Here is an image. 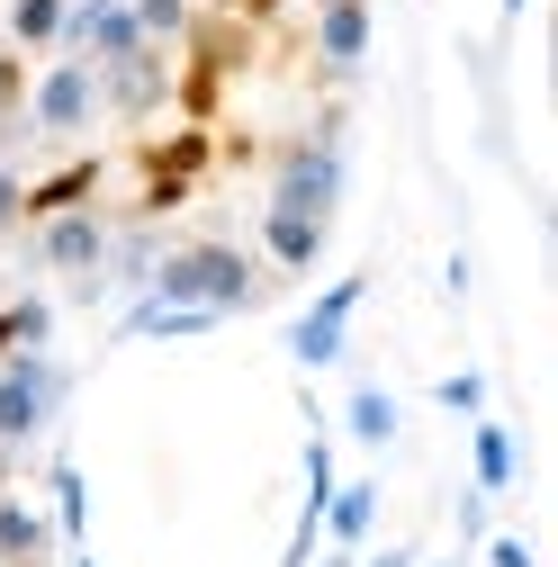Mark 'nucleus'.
<instances>
[{"mask_svg":"<svg viewBox=\"0 0 558 567\" xmlns=\"http://www.w3.org/2000/svg\"><path fill=\"white\" fill-rule=\"evenodd\" d=\"M145 298L207 307V316H252V307L270 298V270H261V252H244L235 235H180V244H163Z\"/></svg>","mask_w":558,"mask_h":567,"instance_id":"f257e3e1","label":"nucleus"},{"mask_svg":"<svg viewBox=\"0 0 558 567\" xmlns=\"http://www.w3.org/2000/svg\"><path fill=\"white\" fill-rule=\"evenodd\" d=\"M342 189H352V163H342V109H324L307 135L270 145V198L261 207H289V217L333 226L342 217Z\"/></svg>","mask_w":558,"mask_h":567,"instance_id":"f03ea898","label":"nucleus"},{"mask_svg":"<svg viewBox=\"0 0 558 567\" xmlns=\"http://www.w3.org/2000/svg\"><path fill=\"white\" fill-rule=\"evenodd\" d=\"M63 361L54 351H10V361H0V460H19L45 423L63 414Z\"/></svg>","mask_w":558,"mask_h":567,"instance_id":"7ed1b4c3","label":"nucleus"},{"mask_svg":"<svg viewBox=\"0 0 558 567\" xmlns=\"http://www.w3.org/2000/svg\"><path fill=\"white\" fill-rule=\"evenodd\" d=\"M135 172H145V189H135V217H172V207L217 172V135L207 126H180V135H154V145H135Z\"/></svg>","mask_w":558,"mask_h":567,"instance_id":"20e7f679","label":"nucleus"},{"mask_svg":"<svg viewBox=\"0 0 558 567\" xmlns=\"http://www.w3.org/2000/svg\"><path fill=\"white\" fill-rule=\"evenodd\" d=\"M100 117V82L82 54H45L37 82H28V135H45V145H73V135Z\"/></svg>","mask_w":558,"mask_h":567,"instance_id":"39448f33","label":"nucleus"},{"mask_svg":"<svg viewBox=\"0 0 558 567\" xmlns=\"http://www.w3.org/2000/svg\"><path fill=\"white\" fill-rule=\"evenodd\" d=\"M91 82H100V117L145 126L154 109H172V45H135L117 63H91Z\"/></svg>","mask_w":558,"mask_h":567,"instance_id":"423d86ee","label":"nucleus"},{"mask_svg":"<svg viewBox=\"0 0 558 567\" xmlns=\"http://www.w3.org/2000/svg\"><path fill=\"white\" fill-rule=\"evenodd\" d=\"M361 298H370V270H342L333 289H324V298L289 324V361H298V370H333V361H342V342H352Z\"/></svg>","mask_w":558,"mask_h":567,"instance_id":"0eeeda50","label":"nucleus"},{"mask_svg":"<svg viewBox=\"0 0 558 567\" xmlns=\"http://www.w3.org/2000/svg\"><path fill=\"white\" fill-rule=\"evenodd\" d=\"M108 217L100 207H73V217H45V226H28V261L37 270H54V279H100V261H108Z\"/></svg>","mask_w":558,"mask_h":567,"instance_id":"6e6552de","label":"nucleus"},{"mask_svg":"<svg viewBox=\"0 0 558 567\" xmlns=\"http://www.w3.org/2000/svg\"><path fill=\"white\" fill-rule=\"evenodd\" d=\"M145 45V28H135V0H73V19H63V54L82 63H117Z\"/></svg>","mask_w":558,"mask_h":567,"instance_id":"1a4fd4ad","label":"nucleus"},{"mask_svg":"<svg viewBox=\"0 0 558 567\" xmlns=\"http://www.w3.org/2000/svg\"><path fill=\"white\" fill-rule=\"evenodd\" d=\"M361 63H370V0L316 10V82H352Z\"/></svg>","mask_w":558,"mask_h":567,"instance_id":"9d476101","label":"nucleus"},{"mask_svg":"<svg viewBox=\"0 0 558 567\" xmlns=\"http://www.w3.org/2000/svg\"><path fill=\"white\" fill-rule=\"evenodd\" d=\"M100 189H108V154H73V163H54L45 181H28V226L73 217V207H100Z\"/></svg>","mask_w":558,"mask_h":567,"instance_id":"9b49d317","label":"nucleus"},{"mask_svg":"<svg viewBox=\"0 0 558 567\" xmlns=\"http://www.w3.org/2000/svg\"><path fill=\"white\" fill-rule=\"evenodd\" d=\"M324 244H333V226L289 217V207H261V270H270V279H307V270L324 261Z\"/></svg>","mask_w":558,"mask_h":567,"instance_id":"f8f14e48","label":"nucleus"},{"mask_svg":"<svg viewBox=\"0 0 558 567\" xmlns=\"http://www.w3.org/2000/svg\"><path fill=\"white\" fill-rule=\"evenodd\" d=\"M226 316H207V307H172V298H126L117 307V342H198V333H217Z\"/></svg>","mask_w":558,"mask_h":567,"instance_id":"ddd939ff","label":"nucleus"},{"mask_svg":"<svg viewBox=\"0 0 558 567\" xmlns=\"http://www.w3.org/2000/svg\"><path fill=\"white\" fill-rule=\"evenodd\" d=\"M523 477V442L505 433V423L496 414H477V433H468V486L486 495V505H496V495Z\"/></svg>","mask_w":558,"mask_h":567,"instance_id":"4468645a","label":"nucleus"},{"mask_svg":"<svg viewBox=\"0 0 558 567\" xmlns=\"http://www.w3.org/2000/svg\"><path fill=\"white\" fill-rule=\"evenodd\" d=\"M54 558V523L45 505H28V495L0 486V567H45Z\"/></svg>","mask_w":558,"mask_h":567,"instance_id":"2eb2a0df","label":"nucleus"},{"mask_svg":"<svg viewBox=\"0 0 558 567\" xmlns=\"http://www.w3.org/2000/svg\"><path fill=\"white\" fill-rule=\"evenodd\" d=\"M370 532H379V477H352V486H333V495H324V540H333L342 558H352Z\"/></svg>","mask_w":558,"mask_h":567,"instance_id":"dca6fc26","label":"nucleus"},{"mask_svg":"<svg viewBox=\"0 0 558 567\" xmlns=\"http://www.w3.org/2000/svg\"><path fill=\"white\" fill-rule=\"evenodd\" d=\"M342 433H352L361 451H396L405 414H396V396H388V388H352V396H342Z\"/></svg>","mask_w":558,"mask_h":567,"instance_id":"f3484780","label":"nucleus"},{"mask_svg":"<svg viewBox=\"0 0 558 567\" xmlns=\"http://www.w3.org/2000/svg\"><path fill=\"white\" fill-rule=\"evenodd\" d=\"M63 19H73V0H10V45L28 63H45V54H63Z\"/></svg>","mask_w":558,"mask_h":567,"instance_id":"a211bd4d","label":"nucleus"},{"mask_svg":"<svg viewBox=\"0 0 558 567\" xmlns=\"http://www.w3.org/2000/svg\"><path fill=\"white\" fill-rule=\"evenodd\" d=\"M45 523H54V540H82V532H91V477H82L73 460L45 468Z\"/></svg>","mask_w":558,"mask_h":567,"instance_id":"6ab92c4d","label":"nucleus"},{"mask_svg":"<svg viewBox=\"0 0 558 567\" xmlns=\"http://www.w3.org/2000/svg\"><path fill=\"white\" fill-rule=\"evenodd\" d=\"M28 82H37V63L19 45H0V145H19V135H28Z\"/></svg>","mask_w":558,"mask_h":567,"instance_id":"aec40b11","label":"nucleus"},{"mask_svg":"<svg viewBox=\"0 0 558 567\" xmlns=\"http://www.w3.org/2000/svg\"><path fill=\"white\" fill-rule=\"evenodd\" d=\"M0 324H10V351H45L54 342V307L45 298H0Z\"/></svg>","mask_w":558,"mask_h":567,"instance_id":"412c9836","label":"nucleus"},{"mask_svg":"<svg viewBox=\"0 0 558 567\" xmlns=\"http://www.w3.org/2000/svg\"><path fill=\"white\" fill-rule=\"evenodd\" d=\"M189 19H198V0H135V28H145V45H172V54H180Z\"/></svg>","mask_w":558,"mask_h":567,"instance_id":"4be33fe9","label":"nucleus"},{"mask_svg":"<svg viewBox=\"0 0 558 567\" xmlns=\"http://www.w3.org/2000/svg\"><path fill=\"white\" fill-rule=\"evenodd\" d=\"M10 235H28V172L0 154V244H10Z\"/></svg>","mask_w":558,"mask_h":567,"instance_id":"5701e85b","label":"nucleus"},{"mask_svg":"<svg viewBox=\"0 0 558 567\" xmlns=\"http://www.w3.org/2000/svg\"><path fill=\"white\" fill-rule=\"evenodd\" d=\"M433 396H442V405H451V414H468V423H477V414H486V379H477V370H451V379H442V388H433Z\"/></svg>","mask_w":558,"mask_h":567,"instance_id":"b1692460","label":"nucleus"},{"mask_svg":"<svg viewBox=\"0 0 558 567\" xmlns=\"http://www.w3.org/2000/svg\"><path fill=\"white\" fill-rule=\"evenodd\" d=\"M289 0H207V19H235V28H270Z\"/></svg>","mask_w":558,"mask_h":567,"instance_id":"393cba45","label":"nucleus"},{"mask_svg":"<svg viewBox=\"0 0 558 567\" xmlns=\"http://www.w3.org/2000/svg\"><path fill=\"white\" fill-rule=\"evenodd\" d=\"M459 532H468V540H486V495H477V486L459 495Z\"/></svg>","mask_w":558,"mask_h":567,"instance_id":"a878e982","label":"nucleus"},{"mask_svg":"<svg viewBox=\"0 0 558 567\" xmlns=\"http://www.w3.org/2000/svg\"><path fill=\"white\" fill-rule=\"evenodd\" d=\"M486 567H540V558H531L523 540H486Z\"/></svg>","mask_w":558,"mask_h":567,"instance_id":"bb28decb","label":"nucleus"},{"mask_svg":"<svg viewBox=\"0 0 558 567\" xmlns=\"http://www.w3.org/2000/svg\"><path fill=\"white\" fill-rule=\"evenodd\" d=\"M370 567H414V549H379V558H370Z\"/></svg>","mask_w":558,"mask_h":567,"instance_id":"cd10ccee","label":"nucleus"},{"mask_svg":"<svg viewBox=\"0 0 558 567\" xmlns=\"http://www.w3.org/2000/svg\"><path fill=\"white\" fill-rule=\"evenodd\" d=\"M523 10H531V0H505V19H523Z\"/></svg>","mask_w":558,"mask_h":567,"instance_id":"c85d7f7f","label":"nucleus"},{"mask_svg":"<svg viewBox=\"0 0 558 567\" xmlns=\"http://www.w3.org/2000/svg\"><path fill=\"white\" fill-rule=\"evenodd\" d=\"M307 10H333V0H307Z\"/></svg>","mask_w":558,"mask_h":567,"instance_id":"c756f323","label":"nucleus"},{"mask_svg":"<svg viewBox=\"0 0 558 567\" xmlns=\"http://www.w3.org/2000/svg\"><path fill=\"white\" fill-rule=\"evenodd\" d=\"M451 567H459V558H451Z\"/></svg>","mask_w":558,"mask_h":567,"instance_id":"7c9ffc66","label":"nucleus"}]
</instances>
